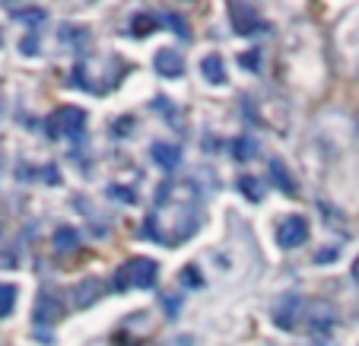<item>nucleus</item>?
Listing matches in <instances>:
<instances>
[{"label": "nucleus", "instance_id": "f257e3e1", "mask_svg": "<svg viewBox=\"0 0 359 346\" xmlns=\"http://www.w3.org/2000/svg\"><path fill=\"white\" fill-rule=\"evenodd\" d=\"M197 219H201V213H197L194 200H178V197L172 200V197L163 194L156 213H149L147 219V235L163 244L184 242L188 235H194Z\"/></svg>", "mask_w": 359, "mask_h": 346}, {"label": "nucleus", "instance_id": "f03ea898", "mask_svg": "<svg viewBox=\"0 0 359 346\" xmlns=\"http://www.w3.org/2000/svg\"><path fill=\"white\" fill-rule=\"evenodd\" d=\"M159 279V264L153 258H130L118 267L115 286L118 289H149Z\"/></svg>", "mask_w": 359, "mask_h": 346}, {"label": "nucleus", "instance_id": "7ed1b4c3", "mask_svg": "<svg viewBox=\"0 0 359 346\" xmlns=\"http://www.w3.org/2000/svg\"><path fill=\"white\" fill-rule=\"evenodd\" d=\"M299 324L309 333H331L334 324H337V308L325 299H312L302 305V314H299Z\"/></svg>", "mask_w": 359, "mask_h": 346}, {"label": "nucleus", "instance_id": "20e7f679", "mask_svg": "<svg viewBox=\"0 0 359 346\" xmlns=\"http://www.w3.org/2000/svg\"><path fill=\"white\" fill-rule=\"evenodd\" d=\"M83 127H86V111L76 109V105H64L51 118V134L55 137H76L83 134Z\"/></svg>", "mask_w": 359, "mask_h": 346}, {"label": "nucleus", "instance_id": "39448f33", "mask_svg": "<svg viewBox=\"0 0 359 346\" xmlns=\"http://www.w3.org/2000/svg\"><path fill=\"white\" fill-rule=\"evenodd\" d=\"M305 238H309V219L305 216L290 213V216L280 219V226H277V244L280 248H299Z\"/></svg>", "mask_w": 359, "mask_h": 346}, {"label": "nucleus", "instance_id": "423d86ee", "mask_svg": "<svg viewBox=\"0 0 359 346\" xmlns=\"http://www.w3.org/2000/svg\"><path fill=\"white\" fill-rule=\"evenodd\" d=\"M226 13H229V26L236 29L238 35H251V32H258V29L264 26L261 13L251 7V4H238V0H232L229 7H226Z\"/></svg>", "mask_w": 359, "mask_h": 346}, {"label": "nucleus", "instance_id": "0eeeda50", "mask_svg": "<svg viewBox=\"0 0 359 346\" xmlns=\"http://www.w3.org/2000/svg\"><path fill=\"white\" fill-rule=\"evenodd\" d=\"M153 67H156V74L165 76V80H178V76L184 74V57L178 55L175 48H159L156 57H153Z\"/></svg>", "mask_w": 359, "mask_h": 346}, {"label": "nucleus", "instance_id": "6e6552de", "mask_svg": "<svg viewBox=\"0 0 359 346\" xmlns=\"http://www.w3.org/2000/svg\"><path fill=\"white\" fill-rule=\"evenodd\" d=\"M302 305H305V302L299 299V296H283V302H280L277 312H273V321H277V327H283V331H292V327L299 324Z\"/></svg>", "mask_w": 359, "mask_h": 346}, {"label": "nucleus", "instance_id": "1a4fd4ad", "mask_svg": "<svg viewBox=\"0 0 359 346\" xmlns=\"http://www.w3.org/2000/svg\"><path fill=\"white\" fill-rule=\"evenodd\" d=\"M102 292H105V286H102L99 277H86L83 283L74 286V305L76 308H89L95 305V302L102 299Z\"/></svg>", "mask_w": 359, "mask_h": 346}, {"label": "nucleus", "instance_id": "9d476101", "mask_svg": "<svg viewBox=\"0 0 359 346\" xmlns=\"http://www.w3.org/2000/svg\"><path fill=\"white\" fill-rule=\"evenodd\" d=\"M64 314V305L51 296V292H41L39 302H35V324H51Z\"/></svg>", "mask_w": 359, "mask_h": 346}, {"label": "nucleus", "instance_id": "9b49d317", "mask_svg": "<svg viewBox=\"0 0 359 346\" xmlns=\"http://www.w3.org/2000/svg\"><path fill=\"white\" fill-rule=\"evenodd\" d=\"M149 156H153V162H156V165H163L165 172L178 169V162H182V150H178V146H172V143H153Z\"/></svg>", "mask_w": 359, "mask_h": 346}, {"label": "nucleus", "instance_id": "f8f14e48", "mask_svg": "<svg viewBox=\"0 0 359 346\" xmlns=\"http://www.w3.org/2000/svg\"><path fill=\"white\" fill-rule=\"evenodd\" d=\"M201 74L207 83H213V86H219V83H226V67H223V57L219 55H207L201 61Z\"/></svg>", "mask_w": 359, "mask_h": 346}, {"label": "nucleus", "instance_id": "ddd939ff", "mask_svg": "<svg viewBox=\"0 0 359 346\" xmlns=\"http://www.w3.org/2000/svg\"><path fill=\"white\" fill-rule=\"evenodd\" d=\"M76 244H80V235H76L74 226H57L55 229V248L57 251L67 254V251H74Z\"/></svg>", "mask_w": 359, "mask_h": 346}, {"label": "nucleus", "instance_id": "4468645a", "mask_svg": "<svg viewBox=\"0 0 359 346\" xmlns=\"http://www.w3.org/2000/svg\"><path fill=\"white\" fill-rule=\"evenodd\" d=\"M156 29H159V20L153 13H137L134 20H130V32L140 35V39L149 35V32H156Z\"/></svg>", "mask_w": 359, "mask_h": 346}, {"label": "nucleus", "instance_id": "2eb2a0df", "mask_svg": "<svg viewBox=\"0 0 359 346\" xmlns=\"http://www.w3.org/2000/svg\"><path fill=\"white\" fill-rule=\"evenodd\" d=\"M10 13H13L16 20L29 22V26H41V22L48 20V13L41 7H10Z\"/></svg>", "mask_w": 359, "mask_h": 346}, {"label": "nucleus", "instance_id": "dca6fc26", "mask_svg": "<svg viewBox=\"0 0 359 346\" xmlns=\"http://www.w3.org/2000/svg\"><path fill=\"white\" fill-rule=\"evenodd\" d=\"M16 296H20V289L13 283H0V318H7L16 308Z\"/></svg>", "mask_w": 359, "mask_h": 346}, {"label": "nucleus", "instance_id": "f3484780", "mask_svg": "<svg viewBox=\"0 0 359 346\" xmlns=\"http://www.w3.org/2000/svg\"><path fill=\"white\" fill-rule=\"evenodd\" d=\"M271 172H273V181H277L280 188L286 191V194H292V191H296V184H292V178H290V172H286V165L280 162V159H271Z\"/></svg>", "mask_w": 359, "mask_h": 346}, {"label": "nucleus", "instance_id": "a211bd4d", "mask_svg": "<svg viewBox=\"0 0 359 346\" xmlns=\"http://www.w3.org/2000/svg\"><path fill=\"white\" fill-rule=\"evenodd\" d=\"M238 191H242L248 200H261V197H264V188H261V181H258V178H251V175L238 178Z\"/></svg>", "mask_w": 359, "mask_h": 346}, {"label": "nucleus", "instance_id": "6ab92c4d", "mask_svg": "<svg viewBox=\"0 0 359 346\" xmlns=\"http://www.w3.org/2000/svg\"><path fill=\"white\" fill-rule=\"evenodd\" d=\"M255 153H258V143L251 140V137H238L236 146H232V156L236 159H251Z\"/></svg>", "mask_w": 359, "mask_h": 346}, {"label": "nucleus", "instance_id": "aec40b11", "mask_svg": "<svg viewBox=\"0 0 359 346\" xmlns=\"http://www.w3.org/2000/svg\"><path fill=\"white\" fill-rule=\"evenodd\" d=\"M165 20H169V26L175 29V32H182V35H188V29H184V22H182V16H175V13H165Z\"/></svg>", "mask_w": 359, "mask_h": 346}, {"label": "nucleus", "instance_id": "412c9836", "mask_svg": "<svg viewBox=\"0 0 359 346\" xmlns=\"http://www.w3.org/2000/svg\"><path fill=\"white\" fill-rule=\"evenodd\" d=\"M194 267H184V270H182V279H184V283H188V286H201V277H194Z\"/></svg>", "mask_w": 359, "mask_h": 346}, {"label": "nucleus", "instance_id": "4be33fe9", "mask_svg": "<svg viewBox=\"0 0 359 346\" xmlns=\"http://www.w3.org/2000/svg\"><path fill=\"white\" fill-rule=\"evenodd\" d=\"M111 194H118V200H128V204H134L137 197H134V191H121V188H111Z\"/></svg>", "mask_w": 359, "mask_h": 346}, {"label": "nucleus", "instance_id": "5701e85b", "mask_svg": "<svg viewBox=\"0 0 359 346\" xmlns=\"http://www.w3.org/2000/svg\"><path fill=\"white\" fill-rule=\"evenodd\" d=\"M22 55H35V41L32 39H22Z\"/></svg>", "mask_w": 359, "mask_h": 346}, {"label": "nucleus", "instance_id": "b1692460", "mask_svg": "<svg viewBox=\"0 0 359 346\" xmlns=\"http://www.w3.org/2000/svg\"><path fill=\"white\" fill-rule=\"evenodd\" d=\"M337 254H340L337 248H331V251H321V254H318V261H337Z\"/></svg>", "mask_w": 359, "mask_h": 346}, {"label": "nucleus", "instance_id": "393cba45", "mask_svg": "<svg viewBox=\"0 0 359 346\" xmlns=\"http://www.w3.org/2000/svg\"><path fill=\"white\" fill-rule=\"evenodd\" d=\"M350 273H353V283H356V286H359V254H356V261H353Z\"/></svg>", "mask_w": 359, "mask_h": 346}, {"label": "nucleus", "instance_id": "a878e982", "mask_svg": "<svg viewBox=\"0 0 359 346\" xmlns=\"http://www.w3.org/2000/svg\"><path fill=\"white\" fill-rule=\"evenodd\" d=\"M0 41H4V39H0Z\"/></svg>", "mask_w": 359, "mask_h": 346}]
</instances>
